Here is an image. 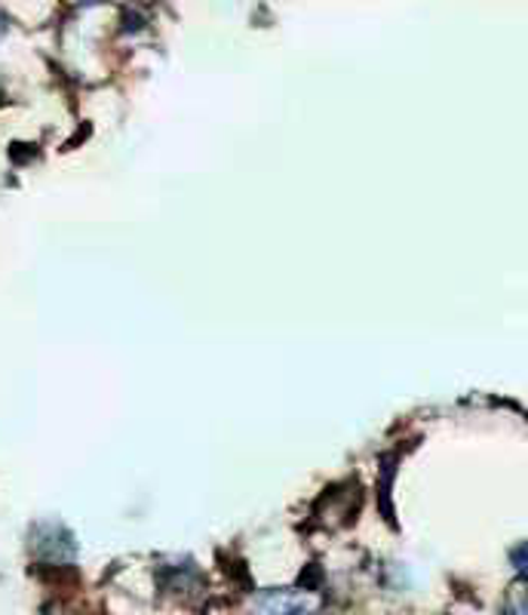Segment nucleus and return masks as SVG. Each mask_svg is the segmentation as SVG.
Returning a JSON list of instances; mask_svg holds the SVG:
<instances>
[{"instance_id":"obj_1","label":"nucleus","mask_w":528,"mask_h":615,"mask_svg":"<svg viewBox=\"0 0 528 615\" xmlns=\"http://www.w3.org/2000/svg\"><path fill=\"white\" fill-rule=\"evenodd\" d=\"M250 615H319L317 603L311 601L307 594L298 591H274L264 594L262 601L255 603V609Z\"/></svg>"},{"instance_id":"obj_2","label":"nucleus","mask_w":528,"mask_h":615,"mask_svg":"<svg viewBox=\"0 0 528 615\" xmlns=\"http://www.w3.org/2000/svg\"><path fill=\"white\" fill-rule=\"evenodd\" d=\"M507 615H528V582H519L507 597Z\"/></svg>"},{"instance_id":"obj_3","label":"nucleus","mask_w":528,"mask_h":615,"mask_svg":"<svg viewBox=\"0 0 528 615\" xmlns=\"http://www.w3.org/2000/svg\"><path fill=\"white\" fill-rule=\"evenodd\" d=\"M0 31H3V16H0Z\"/></svg>"}]
</instances>
